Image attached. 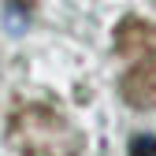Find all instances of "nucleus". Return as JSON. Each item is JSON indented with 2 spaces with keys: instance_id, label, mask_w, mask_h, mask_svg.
I'll return each mask as SVG.
<instances>
[{
  "instance_id": "1",
  "label": "nucleus",
  "mask_w": 156,
  "mask_h": 156,
  "mask_svg": "<svg viewBox=\"0 0 156 156\" xmlns=\"http://www.w3.org/2000/svg\"><path fill=\"white\" fill-rule=\"evenodd\" d=\"M130 156H156V138L152 134H138L130 145Z\"/></svg>"
}]
</instances>
